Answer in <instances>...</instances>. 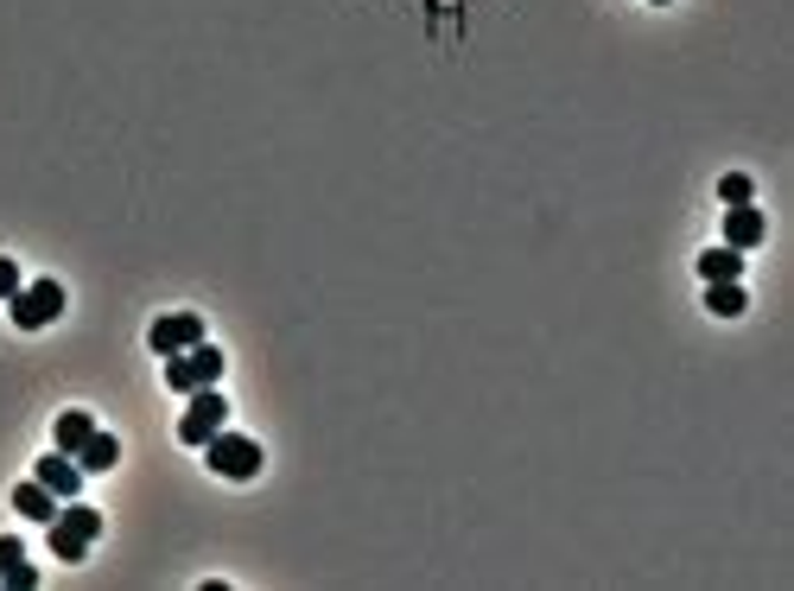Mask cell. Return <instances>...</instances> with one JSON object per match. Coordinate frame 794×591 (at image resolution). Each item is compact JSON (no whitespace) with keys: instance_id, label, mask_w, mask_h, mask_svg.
Listing matches in <instances>:
<instances>
[{"instance_id":"13","label":"cell","mask_w":794,"mask_h":591,"mask_svg":"<svg viewBox=\"0 0 794 591\" xmlns=\"http://www.w3.org/2000/svg\"><path fill=\"white\" fill-rule=\"evenodd\" d=\"M743 306H750V299H743V281H706V312H718V318H738Z\"/></svg>"},{"instance_id":"4","label":"cell","mask_w":794,"mask_h":591,"mask_svg":"<svg viewBox=\"0 0 794 591\" xmlns=\"http://www.w3.org/2000/svg\"><path fill=\"white\" fill-rule=\"evenodd\" d=\"M57 312H64V286L57 281H32V286H20V293L7 299V318H13L20 331H45Z\"/></svg>"},{"instance_id":"7","label":"cell","mask_w":794,"mask_h":591,"mask_svg":"<svg viewBox=\"0 0 794 591\" xmlns=\"http://www.w3.org/2000/svg\"><path fill=\"white\" fill-rule=\"evenodd\" d=\"M763 235H769V223H763V210H756V204H724V249L750 255Z\"/></svg>"},{"instance_id":"2","label":"cell","mask_w":794,"mask_h":591,"mask_svg":"<svg viewBox=\"0 0 794 591\" xmlns=\"http://www.w3.org/2000/svg\"><path fill=\"white\" fill-rule=\"evenodd\" d=\"M204 464L216 471V477H230V484H248V477L261 471V445L248 433H230V426H223V433L204 439Z\"/></svg>"},{"instance_id":"17","label":"cell","mask_w":794,"mask_h":591,"mask_svg":"<svg viewBox=\"0 0 794 591\" xmlns=\"http://www.w3.org/2000/svg\"><path fill=\"white\" fill-rule=\"evenodd\" d=\"M32 585H39V572H32V566H20V572L7 579V591H32Z\"/></svg>"},{"instance_id":"5","label":"cell","mask_w":794,"mask_h":591,"mask_svg":"<svg viewBox=\"0 0 794 591\" xmlns=\"http://www.w3.org/2000/svg\"><path fill=\"white\" fill-rule=\"evenodd\" d=\"M184 401H191V408H184V420H179V439H184V445H204L210 433H223V426H230V401L216 394V382H210V388H191Z\"/></svg>"},{"instance_id":"6","label":"cell","mask_w":794,"mask_h":591,"mask_svg":"<svg viewBox=\"0 0 794 591\" xmlns=\"http://www.w3.org/2000/svg\"><path fill=\"white\" fill-rule=\"evenodd\" d=\"M147 344H153V357H179L191 344H204V318L198 312H166L147 325Z\"/></svg>"},{"instance_id":"3","label":"cell","mask_w":794,"mask_h":591,"mask_svg":"<svg viewBox=\"0 0 794 591\" xmlns=\"http://www.w3.org/2000/svg\"><path fill=\"white\" fill-rule=\"evenodd\" d=\"M223 382V350L216 344H191L179 357H166V388L172 394H191V388H210Z\"/></svg>"},{"instance_id":"10","label":"cell","mask_w":794,"mask_h":591,"mask_svg":"<svg viewBox=\"0 0 794 591\" xmlns=\"http://www.w3.org/2000/svg\"><path fill=\"white\" fill-rule=\"evenodd\" d=\"M89 433H96V420H89L83 408H71V413H57L52 445H57V452H71V458H77V452H83V439H89Z\"/></svg>"},{"instance_id":"1","label":"cell","mask_w":794,"mask_h":591,"mask_svg":"<svg viewBox=\"0 0 794 591\" xmlns=\"http://www.w3.org/2000/svg\"><path fill=\"white\" fill-rule=\"evenodd\" d=\"M96 535H103V509H89V503H77V496L45 521V540H52L57 560H83V553L96 547Z\"/></svg>"},{"instance_id":"15","label":"cell","mask_w":794,"mask_h":591,"mask_svg":"<svg viewBox=\"0 0 794 591\" xmlns=\"http://www.w3.org/2000/svg\"><path fill=\"white\" fill-rule=\"evenodd\" d=\"M20 566H27V547H20L13 535H0V585H7V579H13Z\"/></svg>"},{"instance_id":"9","label":"cell","mask_w":794,"mask_h":591,"mask_svg":"<svg viewBox=\"0 0 794 591\" xmlns=\"http://www.w3.org/2000/svg\"><path fill=\"white\" fill-rule=\"evenodd\" d=\"M13 509L27 515V521H52V515L64 509V503H57V496H52L45 484H39V477H27V484L13 489Z\"/></svg>"},{"instance_id":"12","label":"cell","mask_w":794,"mask_h":591,"mask_svg":"<svg viewBox=\"0 0 794 591\" xmlns=\"http://www.w3.org/2000/svg\"><path fill=\"white\" fill-rule=\"evenodd\" d=\"M699 281H743V255L738 249H724V242L706 249V255H699Z\"/></svg>"},{"instance_id":"11","label":"cell","mask_w":794,"mask_h":591,"mask_svg":"<svg viewBox=\"0 0 794 591\" xmlns=\"http://www.w3.org/2000/svg\"><path fill=\"white\" fill-rule=\"evenodd\" d=\"M77 464H83V471H115V464H121V439H115V433H103V426H96V433L83 439Z\"/></svg>"},{"instance_id":"18","label":"cell","mask_w":794,"mask_h":591,"mask_svg":"<svg viewBox=\"0 0 794 591\" xmlns=\"http://www.w3.org/2000/svg\"><path fill=\"white\" fill-rule=\"evenodd\" d=\"M655 7H667V0H655Z\"/></svg>"},{"instance_id":"8","label":"cell","mask_w":794,"mask_h":591,"mask_svg":"<svg viewBox=\"0 0 794 591\" xmlns=\"http://www.w3.org/2000/svg\"><path fill=\"white\" fill-rule=\"evenodd\" d=\"M39 484L52 489L57 503H71V496L83 489V464L71 458V452H52V458H39Z\"/></svg>"},{"instance_id":"14","label":"cell","mask_w":794,"mask_h":591,"mask_svg":"<svg viewBox=\"0 0 794 591\" xmlns=\"http://www.w3.org/2000/svg\"><path fill=\"white\" fill-rule=\"evenodd\" d=\"M718 198H724V204H750V198H756L750 172H724V179H718Z\"/></svg>"},{"instance_id":"16","label":"cell","mask_w":794,"mask_h":591,"mask_svg":"<svg viewBox=\"0 0 794 591\" xmlns=\"http://www.w3.org/2000/svg\"><path fill=\"white\" fill-rule=\"evenodd\" d=\"M13 293H20V261H13V255H0V306H7Z\"/></svg>"}]
</instances>
